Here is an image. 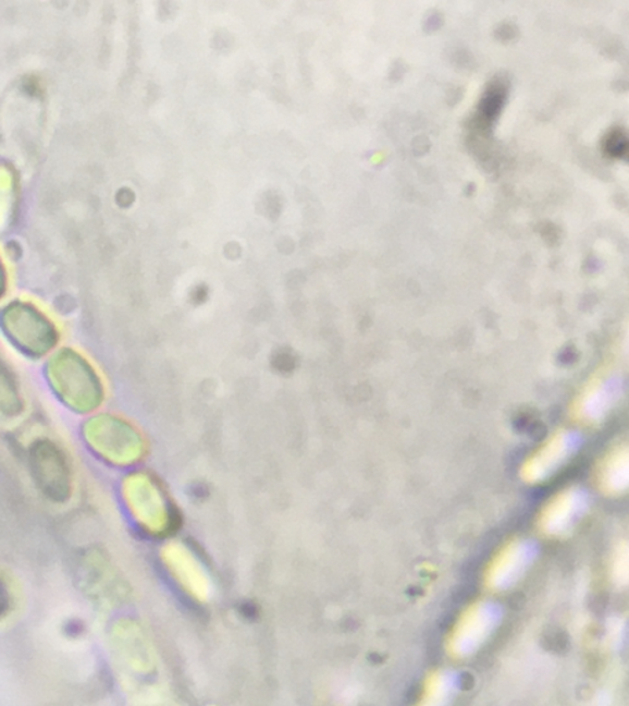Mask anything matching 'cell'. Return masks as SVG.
<instances>
[{"label":"cell","mask_w":629,"mask_h":706,"mask_svg":"<svg viewBox=\"0 0 629 706\" xmlns=\"http://www.w3.org/2000/svg\"><path fill=\"white\" fill-rule=\"evenodd\" d=\"M589 498L580 489H569L560 492L545 507L540 526L548 534L565 533L579 521L585 512Z\"/></svg>","instance_id":"7a4b0ae2"},{"label":"cell","mask_w":629,"mask_h":706,"mask_svg":"<svg viewBox=\"0 0 629 706\" xmlns=\"http://www.w3.org/2000/svg\"><path fill=\"white\" fill-rule=\"evenodd\" d=\"M615 394V384L606 377L596 378L577 402L576 413L584 419H595L607 410Z\"/></svg>","instance_id":"3957f363"},{"label":"cell","mask_w":629,"mask_h":706,"mask_svg":"<svg viewBox=\"0 0 629 706\" xmlns=\"http://www.w3.org/2000/svg\"><path fill=\"white\" fill-rule=\"evenodd\" d=\"M504 98H506V88L501 83L488 88L485 96L481 101V111L489 119L495 118L503 108Z\"/></svg>","instance_id":"5b68a950"},{"label":"cell","mask_w":629,"mask_h":706,"mask_svg":"<svg viewBox=\"0 0 629 706\" xmlns=\"http://www.w3.org/2000/svg\"><path fill=\"white\" fill-rule=\"evenodd\" d=\"M577 446L579 436L570 430H560L527 461L523 466L525 479L538 482L553 474L575 453Z\"/></svg>","instance_id":"6da1fadb"},{"label":"cell","mask_w":629,"mask_h":706,"mask_svg":"<svg viewBox=\"0 0 629 706\" xmlns=\"http://www.w3.org/2000/svg\"><path fill=\"white\" fill-rule=\"evenodd\" d=\"M10 606V598L8 589L4 588L2 581H0V618L7 614Z\"/></svg>","instance_id":"52a82bcc"},{"label":"cell","mask_w":629,"mask_h":706,"mask_svg":"<svg viewBox=\"0 0 629 706\" xmlns=\"http://www.w3.org/2000/svg\"><path fill=\"white\" fill-rule=\"evenodd\" d=\"M605 150L610 157H626L628 150V139L621 130H613L605 139Z\"/></svg>","instance_id":"8992f818"},{"label":"cell","mask_w":629,"mask_h":706,"mask_svg":"<svg viewBox=\"0 0 629 706\" xmlns=\"http://www.w3.org/2000/svg\"><path fill=\"white\" fill-rule=\"evenodd\" d=\"M627 451L616 450L605 460L601 471L603 489L609 492H617L627 485Z\"/></svg>","instance_id":"277c9868"}]
</instances>
